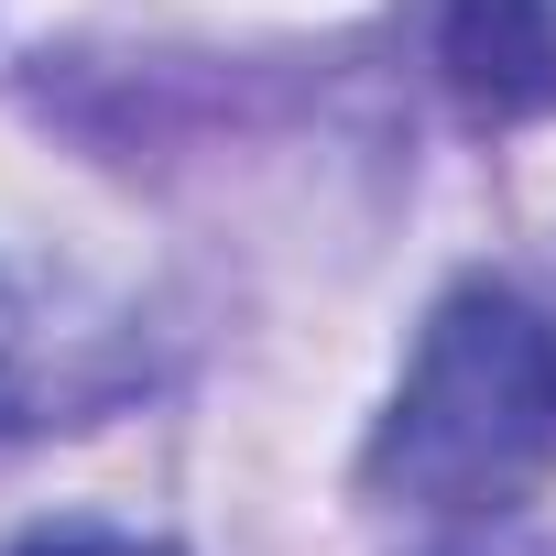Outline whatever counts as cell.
Wrapping results in <instances>:
<instances>
[{
	"mask_svg": "<svg viewBox=\"0 0 556 556\" xmlns=\"http://www.w3.org/2000/svg\"><path fill=\"white\" fill-rule=\"evenodd\" d=\"M121 393V350L110 328H77L66 295L0 273V447H23L45 426H77Z\"/></svg>",
	"mask_w": 556,
	"mask_h": 556,
	"instance_id": "3",
	"label": "cell"
},
{
	"mask_svg": "<svg viewBox=\"0 0 556 556\" xmlns=\"http://www.w3.org/2000/svg\"><path fill=\"white\" fill-rule=\"evenodd\" d=\"M415 34L469 121L513 131L556 110V0H415Z\"/></svg>",
	"mask_w": 556,
	"mask_h": 556,
	"instance_id": "2",
	"label": "cell"
},
{
	"mask_svg": "<svg viewBox=\"0 0 556 556\" xmlns=\"http://www.w3.org/2000/svg\"><path fill=\"white\" fill-rule=\"evenodd\" d=\"M0 556H175V545H142V534H110V523H45V534L0 545Z\"/></svg>",
	"mask_w": 556,
	"mask_h": 556,
	"instance_id": "4",
	"label": "cell"
},
{
	"mask_svg": "<svg viewBox=\"0 0 556 556\" xmlns=\"http://www.w3.org/2000/svg\"><path fill=\"white\" fill-rule=\"evenodd\" d=\"M556 469V317L513 285H458L371 437V480L426 513H502Z\"/></svg>",
	"mask_w": 556,
	"mask_h": 556,
	"instance_id": "1",
	"label": "cell"
}]
</instances>
